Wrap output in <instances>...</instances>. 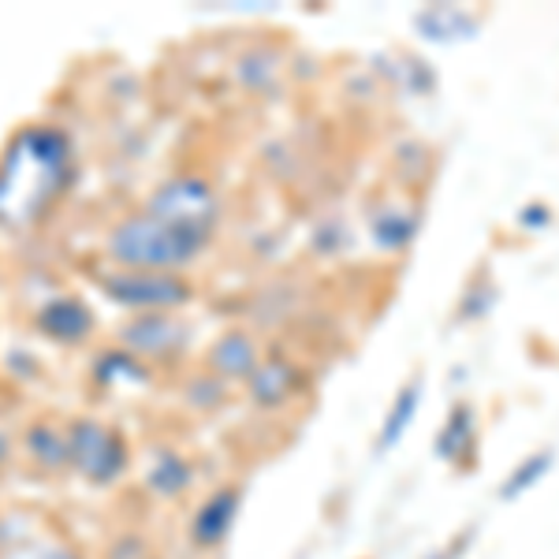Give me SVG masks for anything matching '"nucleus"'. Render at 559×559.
Listing matches in <instances>:
<instances>
[{
    "label": "nucleus",
    "instance_id": "obj_1",
    "mask_svg": "<svg viewBox=\"0 0 559 559\" xmlns=\"http://www.w3.org/2000/svg\"><path fill=\"white\" fill-rule=\"evenodd\" d=\"M71 179V142L64 131L23 128L0 153V228L26 231L41 224Z\"/></svg>",
    "mask_w": 559,
    "mask_h": 559
},
{
    "label": "nucleus",
    "instance_id": "obj_2",
    "mask_svg": "<svg viewBox=\"0 0 559 559\" xmlns=\"http://www.w3.org/2000/svg\"><path fill=\"white\" fill-rule=\"evenodd\" d=\"M210 247V239L183 231L153 213H134L108 231V258L123 269H146V273H173L183 269Z\"/></svg>",
    "mask_w": 559,
    "mask_h": 559
},
{
    "label": "nucleus",
    "instance_id": "obj_3",
    "mask_svg": "<svg viewBox=\"0 0 559 559\" xmlns=\"http://www.w3.org/2000/svg\"><path fill=\"white\" fill-rule=\"evenodd\" d=\"M68 463L86 485L108 489L131 466L128 440H123L120 429L102 418H75L68 426Z\"/></svg>",
    "mask_w": 559,
    "mask_h": 559
},
{
    "label": "nucleus",
    "instance_id": "obj_4",
    "mask_svg": "<svg viewBox=\"0 0 559 559\" xmlns=\"http://www.w3.org/2000/svg\"><path fill=\"white\" fill-rule=\"evenodd\" d=\"M146 213L176 224L183 231H194L202 239H213V228L221 221V202L216 191L198 176H176L157 187V194L146 202Z\"/></svg>",
    "mask_w": 559,
    "mask_h": 559
},
{
    "label": "nucleus",
    "instance_id": "obj_5",
    "mask_svg": "<svg viewBox=\"0 0 559 559\" xmlns=\"http://www.w3.org/2000/svg\"><path fill=\"white\" fill-rule=\"evenodd\" d=\"M105 295L116 306H131V310L165 313L173 306H183L191 299V284L176 273H146V269H120V273L102 276Z\"/></svg>",
    "mask_w": 559,
    "mask_h": 559
},
{
    "label": "nucleus",
    "instance_id": "obj_6",
    "mask_svg": "<svg viewBox=\"0 0 559 559\" xmlns=\"http://www.w3.org/2000/svg\"><path fill=\"white\" fill-rule=\"evenodd\" d=\"M239 508H242V492L236 489V485H221V489H213L210 496H205V500L198 503L194 519H191L194 548H202V552L221 548L224 540L231 537V530H236Z\"/></svg>",
    "mask_w": 559,
    "mask_h": 559
},
{
    "label": "nucleus",
    "instance_id": "obj_7",
    "mask_svg": "<svg viewBox=\"0 0 559 559\" xmlns=\"http://www.w3.org/2000/svg\"><path fill=\"white\" fill-rule=\"evenodd\" d=\"M38 324H41V332H49L60 344H83L90 332H94V313L86 310V302L64 295V299H52L41 306Z\"/></svg>",
    "mask_w": 559,
    "mask_h": 559
},
{
    "label": "nucleus",
    "instance_id": "obj_8",
    "mask_svg": "<svg viewBox=\"0 0 559 559\" xmlns=\"http://www.w3.org/2000/svg\"><path fill=\"white\" fill-rule=\"evenodd\" d=\"M299 392V369L284 358H273V362H258L254 373H250V395L261 407H280L292 395Z\"/></svg>",
    "mask_w": 559,
    "mask_h": 559
},
{
    "label": "nucleus",
    "instance_id": "obj_9",
    "mask_svg": "<svg viewBox=\"0 0 559 559\" xmlns=\"http://www.w3.org/2000/svg\"><path fill=\"white\" fill-rule=\"evenodd\" d=\"M191 481H194V471L179 452L160 448V452L150 459V466H146V489L150 492L173 500V496H183L187 489H191Z\"/></svg>",
    "mask_w": 559,
    "mask_h": 559
},
{
    "label": "nucleus",
    "instance_id": "obj_10",
    "mask_svg": "<svg viewBox=\"0 0 559 559\" xmlns=\"http://www.w3.org/2000/svg\"><path fill=\"white\" fill-rule=\"evenodd\" d=\"M26 455L31 463L45 474L68 471V429L52 426V421H38L31 432H26Z\"/></svg>",
    "mask_w": 559,
    "mask_h": 559
},
{
    "label": "nucleus",
    "instance_id": "obj_11",
    "mask_svg": "<svg viewBox=\"0 0 559 559\" xmlns=\"http://www.w3.org/2000/svg\"><path fill=\"white\" fill-rule=\"evenodd\" d=\"M0 559H86L68 537H0Z\"/></svg>",
    "mask_w": 559,
    "mask_h": 559
},
{
    "label": "nucleus",
    "instance_id": "obj_12",
    "mask_svg": "<svg viewBox=\"0 0 559 559\" xmlns=\"http://www.w3.org/2000/svg\"><path fill=\"white\" fill-rule=\"evenodd\" d=\"M123 340L131 347H139L142 355H160V350H173L176 344H183V329H176L165 313H146L142 321L128 324Z\"/></svg>",
    "mask_w": 559,
    "mask_h": 559
},
{
    "label": "nucleus",
    "instance_id": "obj_13",
    "mask_svg": "<svg viewBox=\"0 0 559 559\" xmlns=\"http://www.w3.org/2000/svg\"><path fill=\"white\" fill-rule=\"evenodd\" d=\"M210 366L224 377H250L258 366V350L242 332H228V336L216 340V347L210 350Z\"/></svg>",
    "mask_w": 559,
    "mask_h": 559
},
{
    "label": "nucleus",
    "instance_id": "obj_14",
    "mask_svg": "<svg viewBox=\"0 0 559 559\" xmlns=\"http://www.w3.org/2000/svg\"><path fill=\"white\" fill-rule=\"evenodd\" d=\"M474 452V411L466 403H459L448 418V426L437 437V455L440 459H463Z\"/></svg>",
    "mask_w": 559,
    "mask_h": 559
},
{
    "label": "nucleus",
    "instance_id": "obj_15",
    "mask_svg": "<svg viewBox=\"0 0 559 559\" xmlns=\"http://www.w3.org/2000/svg\"><path fill=\"white\" fill-rule=\"evenodd\" d=\"M418 407H421V384H407L400 392V400L392 403V411H388L384 429H381V440H377V444H381V448L400 444L403 432L411 429V418L418 414Z\"/></svg>",
    "mask_w": 559,
    "mask_h": 559
},
{
    "label": "nucleus",
    "instance_id": "obj_16",
    "mask_svg": "<svg viewBox=\"0 0 559 559\" xmlns=\"http://www.w3.org/2000/svg\"><path fill=\"white\" fill-rule=\"evenodd\" d=\"M552 463H556V455L552 452H540V455H530V459H522V463L515 466V474L508 477V485L500 489L503 500H519L522 492H530L534 485L545 477L548 471H552Z\"/></svg>",
    "mask_w": 559,
    "mask_h": 559
},
{
    "label": "nucleus",
    "instance_id": "obj_17",
    "mask_svg": "<svg viewBox=\"0 0 559 559\" xmlns=\"http://www.w3.org/2000/svg\"><path fill=\"white\" fill-rule=\"evenodd\" d=\"M414 231V216H400V213H388L377 221V242L381 247H407Z\"/></svg>",
    "mask_w": 559,
    "mask_h": 559
},
{
    "label": "nucleus",
    "instance_id": "obj_18",
    "mask_svg": "<svg viewBox=\"0 0 559 559\" xmlns=\"http://www.w3.org/2000/svg\"><path fill=\"white\" fill-rule=\"evenodd\" d=\"M8 463H12V437L0 429V474L8 471Z\"/></svg>",
    "mask_w": 559,
    "mask_h": 559
}]
</instances>
